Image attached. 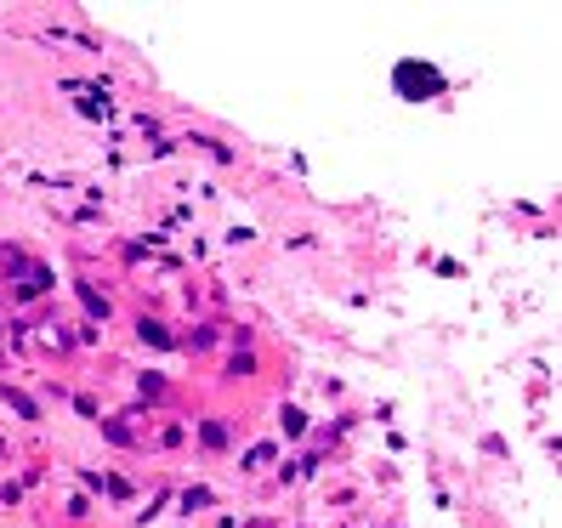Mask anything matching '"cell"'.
<instances>
[{
    "label": "cell",
    "instance_id": "6da1fadb",
    "mask_svg": "<svg viewBox=\"0 0 562 528\" xmlns=\"http://www.w3.org/2000/svg\"><path fill=\"white\" fill-rule=\"evenodd\" d=\"M392 80H398V91H404V97H415V102L443 91V74H438V69H426V63H398V74H392Z\"/></svg>",
    "mask_w": 562,
    "mask_h": 528
},
{
    "label": "cell",
    "instance_id": "7a4b0ae2",
    "mask_svg": "<svg viewBox=\"0 0 562 528\" xmlns=\"http://www.w3.org/2000/svg\"><path fill=\"white\" fill-rule=\"evenodd\" d=\"M80 301H86V312H91V318H108V301H103L91 284H80Z\"/></svg>",
    "mask_w": 562,
    "mask_h": 528
},
{
    "label": "cell",
    "instance_id": "3957f363",
    "mask_svg": "<svg viewBox=\"0 0 562 528\" xmlns=\"http://www.w3.org/2000/svg\"><path fill=\"white\" fill-rule=\"evenodd\" d=\"M136 329H142V341H153V346H165V341H170V335H165V324H153V318H142Z\"/></svg>",
    "mask_w": 562,
    "mask_h": 528
},
{
    "label": "cell",
    "instance_id": "277c9868",
    "mask_svg": "<svg viewBox=\"0 0 562 528\" xmlns=\"http://www.w3.org/2000/svg\"><path fill=\"white\" fill-rule=\"evenodd\" d=\"M6 404H12V409H18V415H23V421H35V404H29V398H23V392H12V387H6Z\"/></svg>",
    "mask_w": 562,
    "mask_h": 528
},
{
    "label": "cell",
    "instance_id": "5b68a950",
    "mask_svg": "<svg viewBox=\"0 0 562 528\" xmlns=\"http://www.w3.org/2000/svg\"><path fill=\"white\" fill-rule=\"evenodd\" d=\"M182 505H187V511H194V505H211V488H187V494H182Z\"/></svg>",
    "mask_w": 562,
    "mask_h": 528
},
{
    "label": "cell",
    "instance_id": "8992f818",
    "mask_svg": "<svg viewBox=\"0 0 562 528\" xmlns=\"http://www.w3.org/2000/svg\"><path fill=\"white\" fill-rule=\"evenodd\" d=\"M205 443H211V449H222V443H228V432H222L216 421H205Z\"/></svg>",
    "mask_w": 562,
    "mask_h": 528
},
{
    "label": "cell",
    "instance_id": "52a82bcc",
    "mask_svg": "<svg viewBox=\"0 0 562 528\" xmlns=\"http://www.w3.org/2000/svg\"><path fill=\"white\" fill-rule=\"evenodd\" d=\"M0 335H6V324H0Z\"/></svg>",
    "mask_w": 562,
    "mask_h": 528
}]
</instances>
